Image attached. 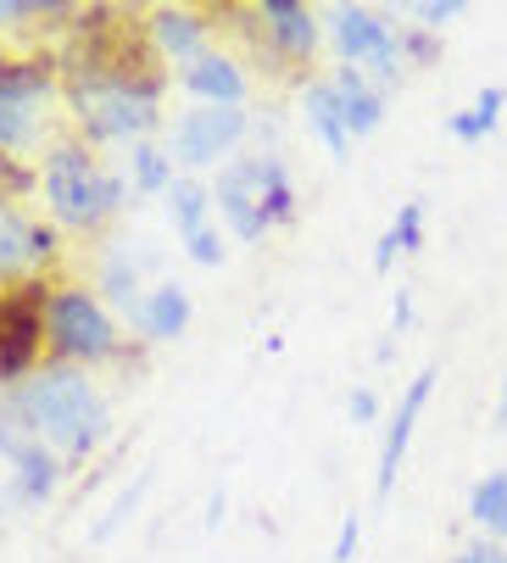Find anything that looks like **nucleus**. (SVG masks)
<instances>
[{
	"label": "nucleus",
	"instance_id": "25",
	"mask_svg": "<svg viewBox=\"0 0 507 563\" xmlns=\"http://www.w3.org/2000/svg\"><path fill=\"white\" fill-rule=\"evenodd\" d=\"M357 541H363V519H357V514H346V519H341V530H334L329 563H352V558H357Z\"/></svg>",
	"mask_w": 507,
	"mask_h": 563
},
{
	"label": "nucleus",
	"instance_id": "11",
	"mask_svg": "<svg viewBox=\"0 0 507 563\" xmlns=\"http://www.w3.org/2000/svg\"><path fill=\"white\" fill-rule=\"evenodd\" d=\"M430 390H436V368H418V374H412V385L401 390V401H396V413H390V430H385V441H379V468H374V497H390V492H396V474H401V457H407L412 424H418V413H425V401H430Z\"/></svg>",
	"mask_w": 507,
	"mask_h": 563
},
{
	"label": "nucleus",
	"instance_id": "24",
	"mask_svg": "<svg viewBox=\"0 0 507 563\" xmlns=\"http://www.w3.org/2000/svg\"><path fill=\"white\" fill-rule=\"evenodd\" d=\"M385 234L396 240V252H418V246H425V201H407Z\"/></svg>",
	"mask_w": 507,
	"mask_h": 563
},
{
	"label": "nucleus",
	"instance_id": "16",
	"mask_svg": "<svg viewBox=\"0 0 507 563\" xmlns=\"http://www.w3.org/2000/svg\"><path fill=\"white\" fill-rule=\"evenodd\" d=\"M263 23H268V40L290 56V62H307L318 51V18L296 0H263Z\"/></svg>",
	"mask_w": 507,
	"mask_h": 563
},
{
	"label": "nucleus",
	"instance_id": "26",
	"mask_svg": "<svg viewBox=\"0 0 507 563\" xmlns=\"http://www.w3.org/2000/svg\"><path fill=\"white\" fill-rule=\"evenodd\" d=\"M185 252H190V263L218 268V263H223V240H218V229H201L196 240H185Z\"/></svg>",
	"mask_w": 507,
	"mask_h": 563
},
{
	"label": "nucleus",
	"instance_id": "32",
	"mask_svg": "<svg viewBox=\"0 0 507 563\" xmlns=\"http://www.w3.org/2000/svg\"><path fill=\"white\" fill-rule=\"evenodd\" d=\"M7 67H12V62H7V56H0V73H7Z\"/></svg>",
	"mask_w": 507,
	"mask_h": 563
},
{
	"label": "nucleus",
	"instance_id": "10",
	"mask_svg": "<svg viewBox=\"0 0 507 563\" xmlns=\"http://www.w3.org/2000/svg\"><path fill=\"white\" fill-rule=\"evenodd\" d=\"M56 252V234L34 218H23L7 196H0V285H29L34 268H45Z\"/></svg>",
	"mask_w": 507,
	"mask_h": 563
},
{
	"label": "nucleus",
	"instance_id": "6",
	"mask_svg": "<svg viewBox=\"0 0 507 563\" xmlns=\"http://www.w3.org/2000/svg\"><path fill=\"white\" fill-rule=\"evenodd\" d=\"M251 118L240 107H190L174 134H167V156H174V168L196 174V168H212L218 156H229L240 140H245Z\"/></svg>",
	"mask_w": 507,
	"mask_h": 563
},
{
	"label": "nucleus",
	"instance_id": "18",
	"mask_svg": "<svg viewBox=\"0 0 507 563\" xmlns=\"http://www.w3.org/2000/svg\"><path fill=\"white\" fill-rule=\"evenodd\" d=\"M301 107H307V129L329 145V156H334V163H346V156H352V134H346L341 107H334V96H329V78L301 90Z\"/></svg>",
	"mask_w": 507,
	"mask_h": 563
},
{
	"label": "nucleus",
	"instance_id": "9",
	"mask_svg": "<svg viewBox=\"0 0 507 563\" xmlns=\"http://www.w3.org/2000/svg\"><path fill=\"white\" fill-rule=\"evenodd\" d=\"M329 34H334V45H341L346 67H368L374 78H385V85L401 78V45L368 7H334L329 12Z\"/></svg>",
	"mask_w": 507,
	"mask_h": 563
},
{
	"label": "nucleus",
	"instance_id": "7",
	"mask_svg": "<svg viewBox=\"0 0 507 563\" xmlns=\"http://www.w3.org/2000/svg\"><path fill=\"white\" fill-rule=\"evenodd\" d=\"M45 285H18L0 296V379H23L40 363L45 341Z\"/></svg>",
	"mask_w": 507,
	"mask_h": 563
},
{
	"label": "nucleus",
	"instance_id": "19",
	"mask_svg": "<svg viewBox=\"0 0 507 563\" xmlns=\"http://www.w3.org/2000/svg\"><path fill=\"white\" fill-rule=\"evenodd\" d=\"M101 296H112V307L129 318V324H140L145 296H140V268H134L129 246H112V252L101 257Z\"/></svg>",
	"mask_w": 507,
	"mask_h": 563
},
{
	"label": "nucleus",
	"instance_id": "29",
	"mask_svg": "<svg viewBox=\"0 0 507 563\" xmlns=\"http://www.w3.org/2000/svg\"><path fill=\"white\" fill-rule=\"evenodd\" d=\"M458 563H507V547H496V541H469V547L458 552Z\"/></svg>",
	"mask_w": 507,
	"mask_h": 563
},
{
	"label": "nucleus",
	"instance_id": "22",
	"mask_svg": "<svg viewBox=\"0 0 507 563\" xmlns=\"http://www.w3.org/2000/svg\"><path fill=\"white\" fill-rule=\"evenodd\" d=\"M502 107H507V96H502V90H480V101H474V107H463L458 118H447V129H452V140H463V145H474V140H485V134L496 129V118H502Z\"/></svg>",
	"mask_w": 507,
	"mask_h": 563
},
{
	"label": "nucleus",
	"instance_id": "1",
	"mask_svg": "<svg viewBox=\"0 0 507 563\" xmlns=\"http://www.w3.org/2000/svg\"><path fill=\"white\" fill-rule=\"evenodd\" d=\"M7 419L29 424L56 457H90L107 441V430H112V413H107L101 390L84 379L73 363L29 374V385H18L7 396Z\"/></svg>",
	"mask_w": 507,
	"mask_h": 563
},
{
	"label": "nucleus",
	"instance_id": "4",
	"mask_svg": "<svg viewBox=\"0 0 507 563\" xmlns=\"http://www.w3.org/2000/svg\"><path fill=\"white\" fill-rule=\"evenodd\" d=\"M45 341L62 363H107L118 357V324L112 312L101 307V296H90L84 285H62L51 290V307H45Z\"/></svg>",
	"mask_w": 507,
	"mask_h": 563
},
{
	"label": "nucleus",
	"instance_id": "12",
	"mask_svg": "<svg viewBox=\"0 0 507 563\" xmlns=\"http://www.w3.org/2000/svg\"><path fill=\"white\" fill-rule=\"evenodd\" d=\"M0 457L12 463V474H18V486H23V497H51L56 492V452L29 430V424H18V419H0Z\"/></svg>",
	"mask_w": 507,
	"mask_h": 563
},
{
	"label": "nucleus",
	"instance_id": "5",
	"mask_svg": "<svg viewBox=\"0 0 507 563\" xmlns=\"http://www.w3.org/2000/svg\"><path fill=\"white\" fill-rule=\"evenodd\" d=\"M274 174H279V156H234L212 185L218 218L234 229V240H245V246H257L274 229Z\"/></svg>",
	"mask_w": 507,
	"mask_h": 563
},
{
	"label": "nucleus",
	"instance_id": "31",
	"mask_svg": "<svg viewBox=\"0 0 507 563\" xmlns=\"http://www.w3.org/2000/svg\"><path fill=\"white\" fill-rule=\"evenodd\" d=\"M390 318H396V330H407V318H412V301H407V290H396V312H390Z\"/></svg>",
	"mask_w": 507,
	"mask_h": 563
},
{
	"label": "nucleus",
	"instance_id": "15",
	"mask_svg": "<svg viewBox=\"0 0 507 563\" xmlns=\"http://www.w3.org/2000/svg\"><path fill=\"white\" fill-rule=\"evenodd\" d=\"M329 96H334V107H341V123H346L352 140L379 129L385 101H379V90H368V78H363L357 67H341V73H334V78H329Z\"/></svg>",
	"mask_w": 507,
	"mask_h": 563
},
{
	"label": "nucleus",
	"instance_id": "30",
	"mask_svg": "<svg viewBox=\"0 0 507 563\" xmlns=\"http://www.w3.org/2000/svg\"><path fill=\"white\" fill-rule=\"evenodd\" d=\"M346 413H352L357 424H368V419L379 413V401H374V390H363V385H357V390L346 396Z\"/></svg>",
	"mask_w": 507,
	"mask_h": 563
},
{
	"label": "nucleus",
	"instance_id": "14",
	"mask_svg": "<svg viewBox=\"0 0 507 563\" xmlns=\"http://www.w3.org/2000/svg\"><path fill=\"white\" fill-rule=\"evenodd\" d=\"M179 85H185L201 107H240V101H245V73H240V62L223 56V51H207L201 62H190V67L179 73Z\"/></svg>",
	"mask_w": 507,
	"mask_h": 563
},
{
	"label": "nucleus",
	"instance_id": "23",
	"mask_svg": "<svg viewBox=\"0 0 507 563\" xmlns=\"http://www.w3.org/2000/svg\"><path fill=\"white\" fill-rule=\"evenodd\" d=\"M469 519H480L485 530H496L507 519V468L502 474H485L480 486L469 492Z\"/></svg>",
	"mask_w": 507,
	"mask_h": 563
},
{
	"label": "nucleus",
	"instance_id": "20",
	"mask_svg": "<svg viewBox=\"0 0 507 563\" xmlns=\"http://www.w3.org/2000/svg\"><path fill=\"white\" fill-rule=\"evenodd\" d=\"M207 207H212V185H201L196 174H179L174 190H167V218H174V234L179 240H196L207 223Z\"/></svg>",
	"mask_w": 507,
	"mask_h": 563
},
{
	"label": "nucleus",
	"instance_id": "2",
	"mask_svg": "<svg viewBox=\"0 0 507 563\" xmlns=\"http://www.w3.org/2000/svg\"><path fill=\"white\" fill-rule=\"evenodd\" d=\"M40 196L51 207V223L78 229V234H90V229H101L123 212V179L112 168H101L84 140H62V145L45 151Z\"/></svg>",
	"mask_w": 507,
	"mask_h": 563
},
{
	"label": "nucleus",
	"instance_id": "28",
	"mask_svg": "<svg viewBox=\"0 0 507 563\" xmlns=\"http://www.w3.org/2000/svg\"><path fill=\"white\" fill-rule=\"evenodd\" d=\"M45 18V7H34V0H0V29H12V23H34Z\"/></svg>",
	"mask_w": 507,
	"mask_h": 563
},
{
	"label": "nucleus",
	"instance_id": "13",
	"mask_svg": "<svg viewBox=\"0 0 507 563\" xmlns=\"http://www.w3.org/2000/svg\"><path fill=\"white\" fill-rule=\"evenodd\" d=\"M145 34H151V51L156 56L190 67V62L207 56V34L212 29H207V12H196V7H156L145 18Z\"/></svg>",
	"mask_w": 507,
	"mask_h": 563
},
{
	"label": "nucleus",
	"instance_id": "3",
	"mask_svg": "<svg viewBox=\"0 0 507 563\" xmlns=\"http://www.w3.org/2000/svg\"><path fill=\"white\" fill-rule=\"evenodd\" d=\"M73 107H78L84 140H129V145H140L162 123L156 85H140V78H78Z\"/></svg>",
	"mask_w": 507,
	"mask_h": 563
},
{
	"label": "nucleus",
	"instance_id": "17",
	"mask_svg": "<svg viewBox=\"0 0 507 563\" xmlns=\"http://www.w3.org/2000/svg\"><path fill=\"white\" fill-rule=\"evenodd\" d=\"M140 330L151 341H179L190 330V296H185V285H156L145 296V307H140Z\"/></svg>",
	"mask_w": 507,
	"mask_h": 563
},
{
	"label": "nucleus",
	"instance_id": "8",
	"mask_svg": "<svg viewBox=\"0 0 507 563\" xmlns=\"http://www.w3.org/2000/svg\"><path fill=\"white\" fill-rule=\"evenodd\" d=\"M45 101L51 78L29 62H12L0 73V151H34L45 134Z\"/></svg>",
	"mask_w": 507,
	"mask_h": 563
},
{
	"label": "nucleus",
	"instance_id": "21",
	"mask_svg": "<svg viewBox=\"0 0 507 563\" xmlns=\"http://www.w3.org/2000/svg\"><path fill=\"white\" fill-rule=\"evenodd\" d=\"M129 179H134V190L140 196H167L174 190V156H167V145H151V140H140V145H129Z\"/></svg>",
	"mask_w": 507,
	"mask_h": 563
},
{
	"label": "nucleus",
	"instance_id": "27",
	"mask_svg": "<svg viewBox=\"0 0 507 563\" xmlns=\"http://www.w3.org/2000/svg\"><path fill=\"white\" fill-rule=\"evenodd\" d=\"M458 12H463V0H425V7H412V18H418V23H430V29L452 23Z\"/></svg>",
	"mask_w": 507,
	"mask_h": 563
}]
</instances>
